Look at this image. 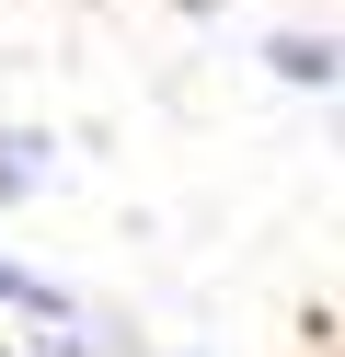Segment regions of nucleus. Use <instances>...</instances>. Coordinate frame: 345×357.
Here are the masks:
<instances>
[{"mask_svg":"<svg viewBox=\"0 0 345 357\" xmlns=\"http://www.w3.org/2000/svg\"><path fill=\"white\" fill-rule=\"evenodd\" d=\"M46 162H58V150H46L35 127H0V208H23V196L46 185Z\"/></svg>","mask_w":345,"mask_h":357,"instance_id":"nucleus-1","label":"nucleus"},{"mask_svg":"<svg viewBox=\"0 0 345 357\" xmlns=\"http://www.w3.org/2000/svg\"><path fill=\"white\" fill-rule=\"evenodd\" d=\"M12 357H35V346H12Z\"/></svg>","mask_w":345,"mask_h":357,"instance_id":"nucleus-4","label":"nucleus"},{"mask_svg":"<svg viewBox=\"0 0 345 357\" xmlns=\"http://www.w3.org/2000/svg\"><path fill=\"white\" fill-rule=\"evenodd\" d=\"M0 300H12V311H35V323H69V288H46L35 265H12V254H0Z\"/></svg>","mask_w":345,"mask_h":357,"instance_id":"nucleus-3","label":"nucleus"},{"mask_svg":"<svg viewBox=\"0 0 345 357\" xmlns=\"http://www.w3.org/2000/svg\"><path fill=\"white\" fill-rule=\"evenodd\" d=\"M265 70H276V81H334V70H345V47H334V35H276Z\"/></svg>","mask_w":345,"mask_h":357,"instance_id":"nucleus-2","label":"nucleus"}]
</instances>
